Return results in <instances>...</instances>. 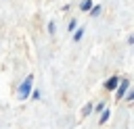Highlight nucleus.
Returning <instances> with one entry per match:
<instances>
[{
	"mask_svg": "<svg viewBox=\"0 0 134 129\" xmlns=\"http://www.w3.org/2000/svg\"><path fill=\"white\" fill-rule=\"evenodd\" d=\"M82 35H84V29H77L75 35H73V40H82Z\"/></svg>",
	"mask_w": 134,
	"mask_h": 129,
	"instance_id": "nucleus-5",
	"label": "nucleus"
},
{
	"mask_svg": "<svg viewBox=\"0 0 134 129\" xmlns=\"http://www.w3.org/2000/svg\"><path fill=\"white\" fill-rule=\"evenodd\" d=\"M115 85H117V77H111V79L105 83V87H107V89H115Z\"/></svg>",
	"mask_w": 134,
	"mask_h": 129,
	"instance_id": "nucleus-3",
	"label": "nucleus"
},
{
	"mask_svg": "<svg viewBox=\"0 0 134 129\" xmlns=\"http://www.w3.org/2000/svg\"><path fill=\"white\" fill-rule=\"evenodd\" d=\"M31 83H34V75H27V77H25V81L21 83V87H19V92H17V96H19V100H23V98H27V96H29V89H31Z\"/></svg>",
	"mask_w": 134,
	"mask_h": 129,
	"instance_id": "nucleus-1",
	"label": "nucleus"
},
{
	"mask_svg": "<svg viewBox=\"0 0 134 129\" xmlns=\"http://www.w3.org/2000/svg\"><path fill=\"white\" fill-rule=\"evenodd\" d=\"M80 8H82V10H90V8H92V2H90V0H84V2L80 4Z\"/></svg>",
	"mask_w": 134,
	"mask_h": 129,
	"instance_id": "nucleus-4",
	"label": "nucleus"
},
{
	"mask_svg": "<svg viewBox=\"0 0 134 129\" xmlns=\"http://www.w3.org/2000/svg\"><path fill=\"white\" fill-rule=\"evenodd\" d=\"M109 114H111V112H109V110H105V112H103V117H100V123H105V121L109 119Z\"/></svg>",
	"mask_w": 134,
	"mask_h": 129,
	"instance_id": "nucleus-6",
	"label": "nucleus"
},
{
	"mask_svg": "<svg viewBox=\"0 0 134 129\" xmlns=\"http://www.w3.org/2000/svg\"><path fill=\"white\" fill-rule=\"evenodd\" d=\"M90 12H92V15H94V17H96V15H98V12H100V6H94V8H90Z\"/></svg>",
	"mask_w": 134,
	"mask_h": 129,
	"instance_id": "nucleus-7",
	"label": "nucleus"
},
{
	"mask_svg": "<svg viewBox=\"0 0 134 129\" xmlns=\"http://www.w3.org/2000/svg\"><path fill=\"white\" fill-rule=\"evenodd\" d=\"M128 87H130V83H128V79H124V81L119 83V87H117V98H121V96L128 92Z\"/></svg>",
	"mask_w": 134,
	"mask_h": 129,
	"instance_id": "nucleus-2",
	"label": "nucleus"
}]
</instances>
